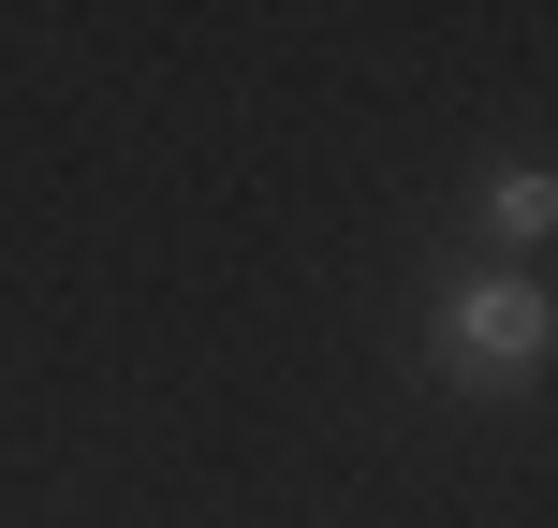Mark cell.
Segmentation results:
<instances>
[{"label":"cell","mask_w":558,"mask_h":528,"mask_svg":"<svg viewBox=\"0 0 558 528\" xmlns=\"http://www.w3.org/2000/svg\"><path fill=\"white\" fill-rule=\"evenodd\" d=\"M426 337H441L456 382H530V367L558 353V308H544L530 265H500V279H456V294L426 308Z\"/></svg>","instance_id":"cell-1"},{"label":"cell","mask_w":558,"mask_h":528,"mask_svg":"<svg viewBox=\"0 0 558 528\" xmlns=\"http://www.w3.org/2000/svg\"><path fill=\"white\" fill-rule=\"evenodd\" d=\"M485 221H500V250H544V221H558V176H544V162H514L500 192H485Z\"/></svg>","instance_id":"cell-2"}]
</instances>
